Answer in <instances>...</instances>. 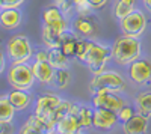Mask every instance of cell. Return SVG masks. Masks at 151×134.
Here are the masks:
<instances>
[{
  "mask_svg": "<svg viewBox=\"0 0 151 134\" xmlns=\"http://www.w3.org/2000/svg\"><path fill=\"white\" fill-rule=\"evenodd\" d=\"M119 26H121V30H122L124 35L139 38V36H142L147 30L148 20H147V17L142 11L134 9L127 17L119 20Z\"/></svg>",
  "mask_w": 151,
  "mask_h": 134,
  "instance_id": "6",
  "label": "cell"
},
{
  "mask_svg": "<svg viewBox=\"0 0 151 134\" xmlns=\"http://www.w3.org/2000/svg\"><path fill=\"white\" fill-rule=\"evenodd\" d=\"M82 127L77 122V119L73 113L67 115L65 118H62L59 122L56 124V133L58 134H79L82 133Z\"/></svg>",
  "mask_w": 151,
  "mask_h": 134,
  "instance_id": "20",
  "label": "cell"
},
{
  "mask_svg": "<svg viewBox=\"0 0 151 134\" xmlns=\"http://www.w3.org/2000/svg\"><path fill=\"white\" fill-rule=\"evenodd\" d=\"M110 59V47L109 45H103L100 42H95L91 39L89 44V50H88L85 63L89 68V71L92 74H98V72L104 71L107 62Z\"/></svg>",
  "mask_w": 151,
  "mask_h": 134,
  "instance_id": "5",
  "label": "cell"
},
{
  "mask_svg": "<svg viewBox=\"0 0 151 134\" xmlns=\"http://www.w3.org/2000/svg\"><path fill=\"white\" fill-rule=\"evenodd\" d=\"M24 3V0H2V9L3 8H20Z\"/></svg>",
  "mask_w": 151,
  "mask_h": 134,
  "instance_id": "31",
  "label": "cell"
},
{
  "mask_svg": "<svg viewBox=\"0 0 151 134\" xmlns=\"http://www.w3.org/2000/svg\"><path fill=\"white\" fill-rule=\"evenodd\" d=\"M12 131H14L12 122H3V120H0V134H9Z\"/></svg>",
  "mask_w": 151,
  "mask_h": 134,
  "instance_id": "33",
  "label": "cell"
},
{
  "mask_svg": "<svg viewBox=\"0 0 151 134\" xmlns=\"http://www.w3.org/2000/svg\"><path fill=\"white\" fill-rule=\"evenodd\" d=\"M73 32L80 38H92L97 33V26L89 15H79L73 21Z\"/></svg>",
  "mask_w": 151,
  "mask_h": 134,
  "instance_id": "12",
  "label": "cell"
},
{
  "mask_svg": "<svg viewBox=\"0 0 151 134\" xmlns=\"http://www.w3.org/2000/svg\"><path fill=\"white\" fill-rule=\"evenodd\" d=\"M32 71L35 80L40 81L41 84H52L53 78H55V68L48 63V60H44V62H40V60H35L32 63Z\"/></svg>",
  "mask_w": 151,
  "mask_h": 134,
  "instance_id": "13",
  "label": "cell"
},
{
  "mask_svg": "<svg viewBox=\"0 0 151 134\" xmlns=\"http://www.w3.org/2000/svg\"><path fill=\"white\" fill-rule=\"evenodd\" d=\"M59 103H60V98L56 96V95H50V93L41 95V96H38V98H36L35 112L33 113H36V115H40L41 118L47 119V116L55 110Z\"/></svg>",
  "mask_w": 151,
  "mask_h": 134,
  "instance_id": "15",
  "label": "cell"
},
{
  "mask_svg": "<svg viewBox=\"0 0 151 134\" xmlns=\"http://www.w3.org/2000/svg\"><path fill=\"white\" fill-rule=\"evenodd\" d=\"M142 54V45L139 38L129 35H122L118 39H115L110 45V59L115 63L129 66L136 59H139Z\"/></svg>",
  "mask_w": 151,
  "mask_h": 134,
  "instance_id": "1",
  "label": "cell"
},
{
  "mask_svg": "<svg viewBox=\"0 0 151 134\" xmlns=\"http://www.w3.org/2000/svg\"><path fill=\"white\" fill-rule=\"evenodd\" d=\"M134 113H136V107H132V105H129V104H124L119 110L116 112L118 120H119V122H125V120L130 119Z\"/></svg>",
  "mask_w": 151,
  "mask_h": 134,
  "instance_id": "30",
  "label": "cell"
},
{
  "mask_svg": "<svg viewBox=\"0 0 151 134\" xmlns=\"http://www.w3.org/2000/svg\"><path fill=\"white\" fill-rule=\"evenodd\" d=\"M136 3L137 0H116L113 5V14L118 20H121L136 9Z\"/></svg>",
  "mask_w": 151,
  "mask_h": 134,
  "instance_id": "25",
  "label": "cell"
},
{
  "mask_svg": "<svg viewBox=\"0 0 151 134\" xmlns=\"http://www.w3.org/2000/svg\"><path fill=\"white\" fill-rule=\"evenodd\" d=\"M73 115L76 116L77 122L80 124L82 128H94V108L88 107L85 104H74Z\"/></svg>",
  "mask_w": 151,
  "mask_h": 134,
  "instance_id": "18",
  "label": "cell"
},
{
  "mask_svg": "<svg viewBox=\"0 0 151 134\" xmlns=\"http://www.w3.org/2000/svg\"><path fill=\"white\" fill-rule=\"evenodd\" d=\"M125 89V78L116 71H101L98 74H94L91 83H89V91L92 93L109 91V92H122Z\"/></svg>",
  "mask_w": 151,
  "mask_h": 134,
  "instance_id": "2",
  "label": "cell"
},
{
  "mask_svg": "<svg viewBox=\"0 0 151 134\" xmlns=\"http://www.w3.org/2000/svg\"><path fill=\"white\" fill-rule=\"evenodd\" d=\"M118 115L116 112L107 110V108H94V124L92 127L97 130H110L116 125Z\"/></svg>",
  "mask_w": 151,
  "mask_h": 134,
  "instance_id": "11",
  "label": "cell"
},
{
  "mask_svg": "<svg viewBox=\"0 0 151 134\" xmlns=\"http://www.w3.org/2000/svg\"><path fill=\"white\" fill-rule=\"evenodd\" d=\"M142 3H144V6L151 12V0H142Z\"/></svg>",
  "mask_w": 151,
  "mask_h": 134,
  "instance_id": "36",
  "label": "cell"
},
{
  "mask_svg": "<svg viewBox=\"0 0 151 134\" xmlns=\"http://www.w3.org/2000/svg\"><path fill=\"white\" fill-rule=\"evenodd\" d=\"M89 44H91V39L88 38H80L77 39V44H76V51H74V57L80 60V62H85L86 59V54H88V50H89Z\"/></svg>",
  "mask_w": 151,
  "mask_h": 134,
  "instance_id": "28",
  "label": "cell"
},
{
  "mask_svg": "<svg viewBox=\"0 0 151 134\" xmlns=\"http://www.w3.org/2000/svg\"><path fill=\"white\" fill-rule=\"evenodd\" d=\"M77 39H79V36L76 35L74 32L67 30L64 35H62L59 48H60V50L64 51V54H67L68 57H74V51H76V44H77Z\"/></svg>",
  "mask_w": 151,
  "mask_h": 134,
  "instance_id": "23",
  "label": "cell"
},
{
  "mask_svg": "<svg viewBox=\"0 0 151 134\" xmlns=\"http://www.w3.org/2000/svg\"><path fill=\"white\" fill-rule=\"evenodd\" d=\"M21 24V12L18 8H3L0 9V26L6 30L17 29Z\"/></svg>",
  "mask_w": 151,
  "mask_h": 134,
  "instance_id": "16",
  "label": "cell"
},
{
  "mask_svg": "<svg viewBox=\"0 0 151 134\" xmlns=\"http://www.w3.org/2000/svg\"><path fill=\"white\" fill-rule=\"evenodd\" d=\"M8 98L17 112L26 110L32 103V95L29 93V91H23V89H14L8 93Z\"/></svg>",
  "mask_w": 151,
  "mask_h": 134,
  "instance_id": "19",
  "label": "cell"
},
{
  "mask_svg": "<svg viewBox=\"0 0 151 134\" xmlns=\"http://www.w3.org/2000/svg\"><path fill=\"white\" fill-rule=\"evenodd\" d=\"M60 2H65V0H55V3H60Z\"/></svg>",
  "mask_w": 151,
  "mask_h": 134,
  "instance_id": "37",
  "label": "cell"
},
{
  "mask_svg": "<svg viewBox=\"0 0 151 134\" xmlns=\"http://www.w3.org/2000/svg\"><path fill=\"white\" fill-rule=\"evenodd\" d=\"M15 108L11 104L8 95H0V120L3 122H12L15 116Z\"/></svg>",
  "mask_w": 151,
  "mask_h": 134,
  "instance_id": "26",
  "label": "cell"
},
{
  "mask_svg": "<svg viewBox=\"0 0 151 134\" xmlns=\"http://www.w3.org/2000/svg\"><path fill=\"white\" fill-rule=\"evenodd\" d=\"M48 63L55 69L58 68H68L70 57L64 54L60 48H48Z\"/></svg>",
  "mask_w": 151,
  "mask_h": 134,
  "instance_id": "22",
  "label": "cell"
},
{
  "mask_svg": "<svg viewBox=\"0 0 151 134\" xmlns=\"http://www.w3.org/2000/svg\"><path fill=\"white\" fill-rule=\"evenodd\" d=\"M42 21H44L45 26L53 27V29H56V30H59L62 33L70 30V23H68L65 14L56 5L48 6V8L44 9V12H42Z\"/></svg>",
  "mask_w": 151,
  "mask_h": 134,
  "instance_id": "9",
  "label": "cell"
},
{
  "mask_svg": "<svg viewBox=\"0 0 151 134\" xmlns=\"http://www.w3.org/2000/svg\"><path fill=\"white\" fill-rule=\"evenodd\" d=\"M5 71V56H3V53L0 51V74Z\"/></svg>",
  "mask_w": 151,
  "mask_h": 134,
  "instance_id": "35",
  "label": "cell"
},
{
  "mask_svg": "<svg viewBox=\"0 0 151 134\" xmlns=\"http://www.w3.org/2000/svg\"><path fill=\"white\" fill-rule=\"evenodd\" d=\"M47 131H48L47 120L44 118H41L40 115H36V113L30 115L26 120V124L18 130L20 134H33V133L42 134V133H47Z\"/></svg>",
  "mask_w": 151,
  "mask_h": 134,
  "instance_id": "17",
  "label": "cell"
},
{
  "mask_svg": "<svg viewBox=\"0 0 151 134\" xmlns=\"http://www.w3.org/2000/svg\"><path fill=\"white\" fill-rule=\"evenodd\" d=\"M129 77L134 84L148 86L151 83V62L147 59H136L129 65Z\"/></svg>",
  "mask_w": 151,
  "mask_h": 134,
  "instance_id": "7",
  "label": "cell"
},
{
  "mask_svg": "<svg viewBox=\"0 0 151 134\" xmlns=\"http://www.w3.org/2000/svg\"><path fill=\"white\" fill-rule=\"evenodd\" d=\"M35 60H40V62H44V60H48V51H36L35 53Z\"/></svg>",
  "mask_w": 151,
  "mask_h": 134,
  "instance_id": "34",
  "label": "cell"
},
{
  "mask_svg": "<svg viewBox=\"0 0 151 134\" xmlns=\"http://www.w3.org/2000/svg\"><path fill=\"white\" fill-rule=\"evenodd\" d=\"M89 2V6L92 8V9H103L106 5H107V2L109 0H88Z\"/></svg>",
  "mask_w": 151,
  "mask_h": 134,
  "instance_id": "32",
  "label": "cell"
},
{
  "mask_svg": "<svg viewBox=\"0 0 151 134\" xmlns=\"http://www.w3.org/2000/svg\"><path fill=\"white\" fill-rule=\"evenodd\" d=\"M136 112L142 113L147 118H151V91H144L134 98Z\"/></svg>",
  "mask_w": 151,
  "mask_h": 134,
  "instance_id": "24",
  "label": "cell"
},
{
  "mask_svg": "<svg viewBox=\"0 0 151 134\" xmlns=\"http://www.w3.org/2000/svg\"><path fill=\"white\" fill-rule=\"evenodd\" d=\"M71 72L68 68H58L55 71V78H53V83L58 89H67L71 83Z\"/></svg>",
  "mask_w": 151,
  "mask_h": 134,
  "instance_id": "27",
  "label": "cell"
},
{
  "mask_svg": "<svg viewBox=\"0 0 151 134\" xmlns=\"http://www.w3.org/2000/svg\"><path fill=\"white\" fill-rule=\"evenodd\" d=\"M0 9H2V0H0Z\"/></svg>",
  "mask_w": 151,
  "mask_h": 134,
  "instance_id": "38",
  "label": "cell"
},
{
  "mask_svg": "<svg viewBox=\"0 0 151 134\" xmlns=\"http://www.w3.org/2000/svg\"><path fill=\"white\" fill-rule=\"evenodd\" d=\"M6 54L12 63H26L33 56V48L24 35H15L8 41Z\"/></svg>",
  "mask_w": 151,
  "mask_h": 134,
  "instance_id": "4",
  "label": "cell"
},
{
  "mask_svg": "<svg viewBox=\"0 0 151 134\" xmlns=\"http://www.w3.org/2000/svg\"><path fill=\"white\" fill-rule=\"evenodd\" d=\"M124 104H125V100L119 95V92L101 91V92H95L92 96L94 108H107V110H112V112H118Z\"/></svg>",
  "mask_w": 151,
  "mask_h": 134,
  "instance_id": "8",
  "label": "cell"
},
{
  "mask_svg": "<svg viewBox=\"0 0 151 134\" xmlns=\"http://www.w3.org/2000/svg\"><path fill=\"white\" fill-rule=\"evenodd\" d=\"M64 33L56 30V29H53V27H48V26H45V24H44V26H42V32H41L44 45H47V48H59L62 35H64Z\"/></svg>",
  "mask_w": 151,
  "mask_h": 134,
  "instance_id": "21",
  "label": "cell"
},
{
  "mask_svg": "<svg viewBox=\"0 0 151 134\" xmlns=\"http://www.w3.org/2000/svg\"><path fill=\"white\" fill-rule=\"evenodd\" d=\"M148 130V118L136 112L130 119L122 122V131L125 134H145Z\"/></svg>",
  "mask_w": 151,
  "mask_h": 134,
  "instance_id": "14",
  "label": "cell"
},
{
  "mask_svg": "<svg viewBox=\"0 0 151 134\" xmlns=\"http://www.w3.org/2000/svg\"><path fill=\"white\" fill-rule=\"evenodd\" d=\"M71 3H73V8L76 9V12H77L79 15H89L91 11H92L88 0H71Z\"/></svg>",
  "mask_w": 151,
  "mask_h": 134,
  "instance_id": "29",
  "label": "cell"
},
{
  "mask_svg": "<svg viewBox=\"0 0 151 134\" xmlns=\"http://www.w3.org/2000/svg\"><path fill=\"white\" fill-rule=\"evenodd\" d=\"M6 78L9 84L14 89H23V91H30L35 84V76L32 71V65L26 63H12L8 69Z\"/></svg>",
  "mask_w": 151,
  "mask_h": 134,
  "instance_id": "3",
  "label": "cell"
},
{
  "mask_svg": "<svg viewBox=\"0 0 151 134\" xmlns=\"http://www.w3.org/2000/svg\"><path fill=\"white\" fill-rule=\"evenodd\" d=\"M73 108H74V103L68 101V100H60V103L56 105V108L47 116V125H48V131L47 134H53L56 133V124L62 118H65L67 115L73 113Z\"/></svg>",
  "mask_w": 151,
  "mask_h": 134,
  "instance_id": "10",
  "label": "cell"
}]
</instances>
